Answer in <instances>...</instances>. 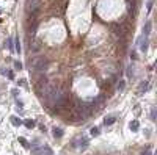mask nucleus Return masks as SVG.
<instances>
[{
    "label": "nucleus",
    "instance_id": "0eeeda50",
    "mask_svg": "<svg viewBox=\"0 0 157 155\" xmlns=\"http://www.w3.org/2000/svg\"><path fill=\"white\" fill-rule=\"evenodd\" d=\"M33 125H35V122H33V121H25V127H28V129H31Z\"/></svg>",
    "mask_w": 157,
    "mask_h": 155
},
{
    "label": "nucleus",
    "instance_id": "ddd939ff",
    "mask_svg": "<svg viewBox=\"0 0 157 155\" xmlns=\"http://www.w3.org/2000/svg\"><path fill=\"white\" fill-rule=\"evenodd\" d=\"M143 155H151V154H149V152H145V154H143Z\"/></svg>",
    "mask_w": 157,
    "mask_h": 155
},
{
    "label": "nucleus",
    "instance_id": "1a4fd4ad",
    "mask_svg": "<svg viewBox=\"0 0 157 155\" xmlns=\"http://www.w3.org/2000/svg\"><path fill=\"white\" fill-rule=\"evenodd\" d=\"M19 141H21V144H22L24 147H28V144H27V141L24 140V138H19Z\"/></svg>",
    "mask_w": 157,
    "mask_h": 155
},
{
    "label": "nucleus",
    "instance_id": "9b49d317",
    "mask_svg": "<svg viewBox=\"0 0 157 155\" xmlns=\"http://www.w3.org/2000/svg\"><path fill=\"white\" fill-rule=\"evenodd\" d=\"M14 66H16V68H17V69H21V68H22V64H21L19 61H16V63H14Z\"/></svg>",
    "mask_w": 157,
    "mask_h": 155
},
{
    "label": "nucleus",
    "instance_id": "9d476101",
    "mask_svg": "<svg viewBox=\"0 0 157 155\" xmlns=\"http://www.w3.org/2000/svg\"><path fill=\"white\" fill-rule=\"evenodd\" d=\"M16 42H17V44H16V50H17V52H21V44H19V39H17Z\"/></svg>",
    "mask_w": 157,
    "mask_h": 155
},
{
    "label": "nucleus",
    "instance_id": "423d86ee",
    "mask_svg": "<svg viewBox=\"0 0 157 155\" xmlns=\"http://www.w3.org/2000/svg\"><path fill=\"white\" fill-rule=\"evenodd\" d=\"M53 135H55V136H58V138H60V136L63 135V132H61V129H55V132H53Z\"/></svg>",
    "mask_w": 157,
    "mask_h": 155
},
{
    "label": "nucleus",
    "instance_id": "f03ea898",
    "mask_svg": "<svg viewBox=\"0 0 157 155\" xmlns=\"http://www.w3.org/2000/svg\"><path fill=\"white\" fill-rule=\"evenodd\" d=\"M42 66H46V61L44 60H39V61L35 63V68H36V69H42Z\"/></svg>",
    "mask_w": 157,
    "mask_h": 155
},
{
    "label": "nucleus",
    "instance_id": "20e7f679",
    "mask_svg": "<svg viewBox=\"0 0 157 155\" xmlns=\"http://www.w3.org/2000/svg\"><path fill=\"white\" fill-rule=\"evenodd\" d=\"M11 122H13V125H16V127H19V125H21V121H19L16 116H13V117H11Z\"/></svg>",
    "mask_w": 157,
    "mask_h": 155
},
{
    "label": "nucleus",
    "instance_id": "7ed1b4c3",
    "mask_svg": "<svg viewBox=\"0 0 157 155\" xmlns=\"http://www.w3.org/2000/svg\"><path fill=\"white\" fill-rule=\"evenodd\" d=\"M131 129L134 130V132H137V129H138V121H132L131 122Z\"/></svg>",
    "mask_w": 157,
    "mask_h": 155
},
{
    "label": "nucleus",
    "instance_id": "39448f33",
    "mask_svg": "<svg viewBox=\"0 0 157 155\" xmlns=\"http://www.w3.org/2000/svg\"><path fill=\"white\" fill-rule=\"evenodd\" d=\"M113 122H115V117H109V119H105V121H104V124L110 125V124H113Z\"/></svg>",
    "mask_w": 157,
    "mask_h": 155
},
{
    "label": "nucleus",
    "instance_id": "f8f14e48",
    "mask_svg": "<svg viewBox=\"0 0 157 155\" xmlns=\"http://www.w3.org/2000/svg\"><path fill=\"white\" fill-rule=\"evenodd\" d=\"M8 47H10V49L13 47V41H11V39H8Z\"/></svg>",
    "mask_w": 157,
    "mask_h": 155
},
{
    "label": "nucleus",
    "instance_id": "6e6552de",
    "mask_svg": "<svg viewBox=\"0 0 157 155\" xmlns=\"http://www.w3.org/2000/svg\"><path fill=\"white\" fill-rule=\"evenodd\" d=\"M91 135H93V136H97V135H99V129H96V127H94V129H91Z\"/></svg>",
    "mask_w": 157,
    "mask_h": 155
},
{
    "label": "nucleus",
    "instance_id": "f257e3e1",
    "mask_svg": "<svg viewBox=\"0 0 157 155\" xmlns=\"http://www.w3.org/2000/svg\"><path fill=\"white\" fill-rule=\"evenodd\" d=\"M28 11H36L38 5H39V0H28Z\"/></svg>",
    "mask_w": 157,
    "mask_h": 155
}]
</instances>
